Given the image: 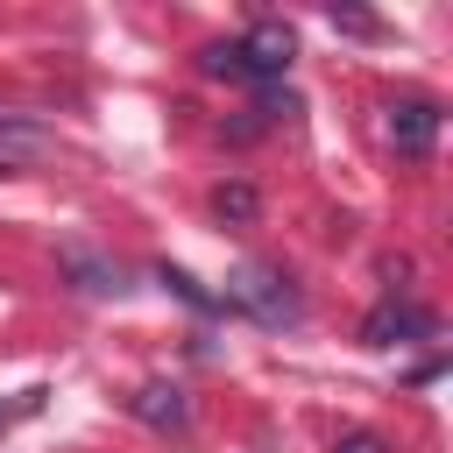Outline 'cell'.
Returning <instances> with one entry per match:
<instances>
[{"label":"cell","instance_id":"cell-1","mask_svg":"<svg viewBox=\"0 0 453 453\" xmlns=\"http://www.w3.org/2000/svg\"><path fill=\"white\" fill-rule=\"evenodd\" d=\"M219 304H241V311H255L262 326L297 319V290H290V276H283V269H269V262H241Z\"/></svg>","mask_w":453,"mask_h":453},{"label":"cell","instance_id":"cell-2","mask_svg":"<svg viewBox=\"0 0 453 453\" xmlns=\"http://www.w3.org/2000/svg\"><path fill=\"white\" fill-rule=\"evenodd\" d=\"M290 57H297V35H290L283 21H255V28L234 42V71H241V78H283Z\"/></svg>","mask_w":453,"mask_h":453},{"label":"cell","instance_id":"cell-3","mask_svg":"<svg viewBox=\"0 0 453 453\" xmlns=\"http://www.w3.org/2000/svg\"><path fill=\"white\" fill-rule=\"evenodd\" d=\"M389 142H396V156H425V149L439 142V106L396 99V106H389Z\"/></svg>","mask_w":453,"mask_h":453},{"label":"cell","instance_id":"cell-4","mask_svg":"<svg viewBox=\"0 0 453 453\" xmlns=\"http://www.w3.org/2000/svg\"><path fill=\"white\" fill-rule=\"evenodd\" d=\"M127 411H134L142 425H156V432H184V425H191V403H184L177 382H142V389L127 396Z\"/></svg>","mask_w":453,"mask_h":453},{"label":"cell","instance_id":"cell-5","mask_svg":"<svg viewBox=\"0 0 453 453\" xmlns=\"http://www.w3.org/2000/svg\"><path fill=\"white\" fill-rule=\"evenodd\" d=\"M425 326H432L425 311H403V304H382V311H375V319L361 326V340H368V347H389V333H425Z\"/></svg>","mask_w":453,"mask_h":453},{"label":"cell","instance_id":"cell-6","mask_svg":"<svg viewBox=\"0 0 453 453\" xmlns=\"http://www.w3.org/2000/svg\"><path fill=\"white\" fill-rule=\"evenodd\" d=\"M64 269L78 276V290H99V297H106V290H120V269H113V262H92V255H78V248L64 255Z\"/></svg>","mask_w":453,"mask_h":453},{"label":"cell","instance_id":"cell-7","mask_svg":"<svg viewBox=\"0 0 453 453\" xmlns=\"http://www.w3.org/2000/svg\"><path fill=\"white\" fill-rule=\"evenodd\" d=\"M212 212H219L226 226H248L262 205H255V191H248V184H219V191H212Z\"/></svg>","mask_w":453,"mask_h":453},{"label":"cell","instance_id":"cell-8","mask_svg":"<svg viewBox=\"0 0 453 453\" xmlns=\"http://www.w3.org/2000/svg\"><path fill=\"white\" fill-rule=\"evenodd\" d=\"M156 283H170V290H177V297H184V304H198V311H219V297H212V290H198V283H191V276H184V269H170V262H163V269H156Z\"/></svg>","mask_w":453,"mask_h":453},{"label":"cell","instance_id":"cell-9","mask_svg":"<svg viewBox=\"0 0 453 453\" xmlns=\"http://www.w3.org/2000/svg\"><path fill=\"white\" fill-rule=\"evenodd\" d=\"M333 453H382V439H375V432H347Z\"/></svg>","mask_w":453,"mask_h":453},{"label":"cell","instance_id":"cell-10","mask_svg":"<svg viewBox=\"0 0 453 453\" xmlns=\"http://www.w3.org/2000/svg\"><path fill=\"white\" fill-rule=\"evenodd\" d=\"M0 425H7V411H0Z\"/></svg>","mask_w":453,"mask_h":453},{"label":"cell","instance_id":"cell-11","mask_svg":"<svg viewBox=\"0 0 453 453\" xmlns=\"http://www.w3.org/2000/svg\"><path fill=\"white\" fill-rule=\"evenodd\" d=\"M0 177H7V163H0Z\"/></svg>","mask_w":453,"mask_h":453},{"label":"cell","instance_id":"cell-12","mask_svg":"<svg viewBox=\"0 0 453 453\" xmlns=\"http://www.w3.org/2000/svg\"><path fill=\"white\" fill-rule=\"evenodd\" d=\"M0 113H7V106H0Z\"/></svg>","mask_w":453,"mask_h":453}]
</instances>
